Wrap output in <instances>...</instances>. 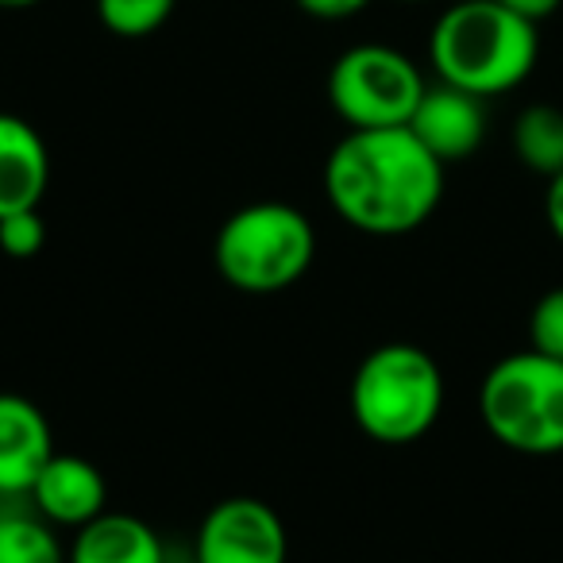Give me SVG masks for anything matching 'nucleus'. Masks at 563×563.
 I'll use <instances>...</instances> for the list:
<instances>
[{"label":"nucleus","instance_id":"obj_19","mask_svg":"<svg viewBox=\"0 0 563 563\" xmlns=\"http://www.w3.org/2000/svg\"><path fill=\"white\" fill-rule=\"evenodd\" d=\"M544 220L552 228V235L563 243V170L555 178H548V194H544Z\"/></svg>","mask_w":563,"mask_h":563},{"label":"nucleus","instance_id":"obj_5","mask_svg":"<svg viewBox=\"0 0 563 563\" xmlns=\"http://www.w3.org/2000/svg\"><path fill=\"white\" fill-rule=\"evenodd\" d=\"M478 417L517 455H563V360L532 347L498 360L478 386Z\"/></svg>","mask_w":563,"mask_h":563},{"label":"nucleus","instance_id":"obj_1","mask_svg":"<svg viewBox=\"0 0 563 563\" xmlns=\"http://www.w3.org/2000/svg\"><path fill=\"white\" fill-rule=\"evenodd\" d=\"M324 197L363 235H409L444 197V163L409 128H360L332 147Z\"/></svg>","mask_w":563,"mask_h":563},{"label":"nucleus","instance_id":"obj_13","mask_svg":"<svg viewBox=\"0 0 563 563\" xmlns=\"http://www.w3.org/2000/svg\"><path fill=\"white\" fill-rule=\"evenodd\" d=\"M0 563H66V548L40 509L0 506Z\"/></svg>","mask_w":563,"mask_h":563},{"label":"nucleus","instance_id":"obj_23","mask_svg":"<svg viewBox=\"0 0 563 563\" xmlns=\"http://www.w3.org/2000/svg\"><path fill=\"white\" fill-rule=\"evenodd\" d=\"M401 4H421V0H401Z\"/></svg>","mask_w":563,"mask_h":563},{"label":"nucleus","instance_id":"obj_15","mask_svg":"<svg viewBox=\"0 0 563 563\" xmlns=\"http://www.w3.org/2000/svg\"><path fill=\"white\" fill-rule=\"evenodd\" d=\"M178 0H97V20L120 40H147L174 16Z\"/></svg>","mask_w":563,"mask_h":563},{"label":"nucleus","instance_id":"obj_21","mask_svg":"<svg viewBox=\"0 0 563 563\" xmlns=\"http://www.w3.org/2000/svg\"><path fill=\"white\" fill-rule=\"evenodd\" d=\"M163 563H197V555H194V548H189V552H170V548H166V560Z\"/></svg>","mask_w":563,"mask_h":563},{"label":"nucleus","instance_id":"obj_11","mask_svg":"<svg viewBox=\"0 0 563 563\" xmlns=\"http://www.w3.org/2000/svg\"><path fill=\"white\" fill-rule=\"evenodd\" d=\"M51 186V151L35 124L0 112V217L40 209Z\"/></svg>","mask_w":563,"mask_h":563},{"label":"nucleus","instance_id":"obj_16","mask_svg":"<svg viewBox=\"0 0 563 563\" xmlns=\"http://www.w3.org/2000/svg\"><path fill=\"white\" fill-rule=\"evenodd\" d=\"M529 347L563 360V286L548 290L529 313Z\"/></svg>","mask_w":563,"mask_h":563},{"label":"nucleus","instance_id":"obj_4","mask_svg":"<svg viewBox=\"0 0 563 563\" xmlns=\"http://www.w3.org/2000/svg\"><path fill=\"white\" fill-rule=\"evenodd\" d=\"M317 255V232L301 209L286 201H255L220 224L212 263L240 294H282L306 278Z\"/></svg>","mask_w":563,"mask_h":563},{"label":"nucleus","instance_id":"obj_17","mask_svg":"<svg viewBox=\"0 0 563 563\" xmlns=\"http://www.w3.org/2000/svg\"><path fill=\"white\" fill-rule=\"evenodd\" d=\"M43 247H47V224H43L40 209L0 217V251L9 258H35Z\"/></svg>","mask_w":563,"mask_h":563},{"label":"nucleus","instance_id":"obj_6","mask_svg":"<svg viewBox=\"0 0 563 563\" xmlns=\"http://www.w3.org/2000/svg\"><path fill=\"white\" fill-rule=\"evenodd\" d=\"M424 81L421 66L398 47L360 43L347 47L329 70V104L347 132L360 128H406L421 104Z\"/></svg>","mask_w":563,"mask_h":563},{"label":"nucleus","instance_id":"obj_14","mask_svg":"<svg viewBox=\"0 0 563 563\" xmlns=\"http://www.w3.org/2000/svg\"><path fill=\"white\" fill-rule=\"evenodd\" d=\"M514 155L521 158L525 170L555 178L563 170V109L529 104L514 120Z\"/></svg>","mask_w":563,"mask_h":563},{"label":"nucleus","instance_id":"obj_9","mask_svg":"<svg viewBox=\"0 0 563 563\" xmlns=\"http://www.w3.org/2000/svg\"><path fill=\"white\" fill-rule=\"evenodd\" d=\"M409 132L440 158V163H460L471 158L486 140V101L467 89L455 86H437L424 89L421 104H417L413 120H409Z\"/></svg>","mask_w":563,"mask_h":563},{"label":"nucleus","instance_id":"obj_3","mask_svg":"<svg viewBox=\"0 0 563 563\" xmlns=\"http://www.w3.org/2000/svg\"><path fill=\"white\" fill-rule=\"evenodd\" d=\"M352 421L378 444H413L444 413V371L417 344H383L352 375Z\"/></svg>","mask_w":563,"mask_h":563},{"label":"nucleus","instance_id":"obj_12","mask_svg":"<svg viewBox=\"0 0 563 563\" xmlns=\"http://www.w3.org/2000/svg\"><path fill=\"white\" fill-rule=\"evenodd\" d=\"M166 544L143 517L109 514L93 517L74 529V544L66 548V563H163Z\"/></svg>","mask_w":563,"mask_h":563},{"label":"nucleus","instance_id":"obj_10","mask_svg":"<svg viewBox=\"0 0 563 563\" xmlns=\"http://www.w3.org/2000/svg\"><path fill=\"white\" fill-rule=\"evenodd\" d=\"M27 501L51 525L81 529V525H89L93 517L104 514L109 486H104V475L97 471V463H89L86 455L55 452L47 460V467L40 471L35 486L27 490Z\"/></svg>","mask_w":563,"mask_h":563},{"label":"nucleus","instance_id":"obj_7","mask_svg":"<svg viewBox=\"0 0 563 563\" xmlns=\"http://www.w3.org/2000/svg\"><path fill=\"white\" fill-rule=\"evenodd\" d=\"M197 563H286L290 540L274 506L258 498H224L205 514L194 540Z\"/></svg>","mask_w":563,"mask_h":563},{"label":"nucleus","instance_id":"obj_18","mask_svg":"<svg viewBox=\"0 0 563 563\" xmlns=\"http://www.w3.org/2000/svg\"><path fill=\"white\" fill-rule=\"evenodd\" d=\"M294 4L313 20H352L367 9L371 0H294Z\"/></svg>","mask_w":563,"mask_h":563},{"label":"nucleus","instance_id":"obj_20","mask_svg":"<svg viewBox=\"0 0 563 563\" xmlns=\"http://www.w3.org/2000/svg\"><path fill=\"white\" fill-rule=\"evenodd\" d=\"M498 4H506L509 12H517V16L532 20V24H540V20H548L555 9H560L563 0H498Z\"/></svg>","mask_w":563,"mask_h":563},{"label":"nucleus","instance_id":"obj_8","mask_svg":"<svg viewBox=\"0 0 563 563\" xmlns=\"http://www.w3.org/2000/svg\"><path fill=\"white\" fill-rule=\"evenodd\" d=\"M55 452L47 413L24 394H0V501L27 498Z\"/></svg>","mask_w":563,"mask_h":563},{"label":"nucleus","instance_id":"obj_2","mask_svg":"<svg viewBox=\"0 0 563 563\" xmlns=\"http://www.w3.org/2000/svg\"><path fill=\"white\" fill-rule=\"evenodd\" d=\"M540 58V32L532 20L509 12L498 0H455L440 12L429 35V63L444 86L467 93H514Z\"/></svg>","mask_w":563,"mask_h":563},{"label":"nucleus","instance_id":"obj_22","mask_svg":"<svg viewBox=\"0 0 563 563\" xmlns=\"http://www.w3.org/2000/svg\"><path fill=\"white\" fill-rule=\"evenodd\" d=\"M32 4H40V0H0V9H9V12H16V9H32Z\"/></svg>","mask_w":563,"mask_h":563}]
</instances>
